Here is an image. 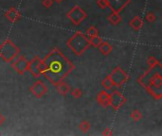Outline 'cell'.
<instances>
[{"instance_id": "16", "label": "cell", "mask_w": 162, "mask_h": 136, "mask_svg": "<svg viewBox=\"0 0 162 136\" xmlns=\"http://www.w3.org/2000/svg\"><path fill=\"white\" fill-rule=\"evenodd\" d=\"M99 51L103 55V56H108L109 54H111V52L113 51V45L111 43H109L108 42H103L98 47Z\"/></svg>"}, {"instance_id": "18", "label": "cell", "mask_w": 162, "mask_h": 136, "mask_svg": "<svg viewBox=\"0 0 162 136\" xmlns=\"http://www.w3.org/2000/svg\"><path fill=\"white\" fill-rule=\"evenodd\" d=\"M102 85L103 89L106 90V91L112 90V88L114 87V84H113V81H112V79H111V77H110L109 75L106 76L102 81Z\"/></svg>"}, {"instance_id": "24", "label": "cell", "mask_w": 162, "mask_h": 136, "mask_svg": "<svg viewBox=\"0 0 162 136\" xmlns=\"http://www.w3.org/2000/svg\"><path fill=\"white\" fill-rule=\"evenodd\" d=\"M160 63L161 62L158 60H156L155 57H153V56L148 57V59H147V64H148V66H156V65L160 64Z\"/></svg>"}, {"instance_id": "12", "label": "cell", "mask_w": 162, "mask_h": 136, "mask_svg": "<svg viewBox=\"0 0 162 136\" xmlns=\"http://www.w3.org/2000/svg\"><path fill=\"white\" fill-rule=\"evenodd\" d=\"M97 102L103 108H107L110 105V94L106 90H102L101 92L97 95Z\"/></svg>"}, {"instance_id": "25", "label": "cell", "mask_w": 162, "mask_h": 136, "mask_svg": "<svg viewBox=\"0 0 162 136\" xmlns=\"http://www.w3.org/2000/svg\"><path fill=\"white\" fill-rule=\"evenodd\" d=\"M145 19L149 23H154L156 20V15L153 13V11H149L145 14Z\"/></svg>"}, {"instance_id": "13", "label": "cell", "mask_w": 162, "mask_h": 136, "mask_svg": "<svg viewBox=\"0 0 162 136\" xmlns=\"http://www.w3.org/2000/svg\"><path fill=\"white\" fill-rule=\"evenodd\" d=\"M5 17L10 22V23H16L21 19V13L20 11L14 8V7H10L5 11Z\"/></svg>"}, {"instance_id": "20", "label": "cell", "mask_w": 162, "mask_h": 136, "mask_svg": "<svg viewBox=\"0 0 162 136\" xmlns=\"http://www.w3.org/2000/svg\"><path fill=\"white\" fill-rule=\"evenodd\" d=\"M91 128V125L88 121H86V120H83L80 124H79V129L82 132L85 133V132H87Z\"/></svg>"}, {"instance_id": "21", "label": "cell", "mask_w": 162, "mask_h": 136, "mask_svg": "<svg viewBox=\"0 0 162 136\" xmlns=\"http://www.w3.org/2000/svg\"><path fill=\"white\" fill-rule=\"evenodd\" d=\"M130 117H131V119L134 120L135 122H137V121H139V120L142 119V112L136 109V110H134L133 111H131Z\"/></svg>"}, {"instance_id": "4", "label": "cell", "mask_w": 162, "mask_h": 136, "mask_svg": "<svg viewBox=\"0 0 162 136\" xmlns=\"http://www.w3.org/2000/svg\"><path fill=\"white\" fill-rule=\"evenodd\" d=\"M19 54V47L10 39L5 40L0 44V58L5 62L10 63L16 57H18Z\"/></svg>"}, {"instance_id": "9", "label": "cell", "mask_w": 162, "mask_h": 136, "mask_svg": "<svg viewBox=\"0 0 162 136\" xmlns=\"http://www.w3.org/2000/svg\"><path fill=\"white\" fill-rule=\"evenodd\" d=\"M126 97L118 90H114L110 94V107H112L115 111L120 110L125 103H126Z\"/></svg>"}, {"instance_id": "11", "label": "cell", "mask_w": 162, "mask_h": 136, "mask_svg": "<svg viewBox=\"0 0 162 136\" xmlns=\"http://www.w3.org/2000/svg\"><path fill=\"white\" fill-rule=\"evenodd\" d=\"M108 8L114 13H121V11L131 3V0H107Z\"/></svg>"}, {"instance_id": "17", "label": "cell", "mask_w": 162, "mask_h": 136, "mask_svg": "<svg viewBox=\"0 0 162 136\" xmlns=\"http://www.w3.org/2000/svg\"><path fill=\"white\" fill-rule=\"evenodd\" d=\"M107 20L113 26H117V25H118L122 22V16L120 15V13L112 11V13L107 17Z\"/></svg>"}, {"instance_id": "27", "label": "cell", "mask_w": 162, "mask_h": 136, "mask_svg": "<svg viewBox=\"0 0 162 136\" xmlns=\"http://www.w3.org/2000/svg\"><path fill=\"white\" fill-rule=\"evenodd\" d=\"M53 0H43L42 1V4L44 6L46 9H49L52 5H53Z\"/></svg>"}, {"instance_id": "14", "label": "cell", "mask_w": 162, "mask_h": 136, "mask_svg": "<svg viewBox=\"0 0 162 136\" xmlns=\"http://www.w3.org/2000/svg\"><path fill=\"white\" fill-rule=\"evenodd\" d=\"M129 26H130L134 30L139 31L144 26V21L140 16L137 15V16H135L134 18H132L130 21H129Z\"/></svg>"}, {"instance_id": "7", "label": "cell", "mask_w": 162, "mask_h": 136, "mask_svg": "<svg viewBox=\"0 0 162 136\" xmlns=\"http://www.w3.org/2000/svg\"><path fill=\"white\" fill-rule=\"evenodd\" d=\"M10 66L13 67V69L18 74V75H24L28 71V66H29V61L25 56L21 55L10 62Z\"/></svg>"}, {"instance_id": "1", "label": "cell", "mask_w": 162, "mask_h": 136, "mask_svg": "<svg viewBox=\"0 0 162 136\" xmlns=\"http://www.w3.org/2000/svg\"><path fill=\"white\" fill-rule=\"evenodd\" d=\"M43 76L55 86L66 78L75 68V65L69 61L58 48H53L42 60Z\"/></svg>"}, {"instance_id": "30", "label": "cell", "mask_w": 162, "mask_h": 136, "mask_svg": "<svg viewBox=\"0 0 162 136\" xmlns=\"http://www.w3.org/2000/svg\"><path fill=\"white\" fill-rule=\"evenodd\" d=\"M54 2H56V3H58V4H60V3H62V2H64V0H53Z\"/></svg>"}, {"instance_id": "6", "label": "cell", "mask_w": 162, "mask_h": 136, "mask_svg": "<svg viewBox=\"0 0 162 136\" xmlns=\"http://www.w3.org/2000/svg\"><path fill=\"white\" fill-rule=\"evenodd\" d=\"M67 17L74 26H79L87 17V13L79 5H75L67 13Z\"/></svg>"}, {"instance_id": "22", "label": "cell", "mask_w": 162, "mask_h": 136, "mask_svg": "<svg viewBox=\"0 0 162 136\" xmlns=\"http://www.w3.org/2000/svg\"><path fill=\"white\" fill-rule=\"evenodd\" d=\"M85 35L87 36L88 38H91V37L97 36V35H99V30H98V28H97L96 27H94V26H90V27L87 28V30H86Z\"/></svg>"}, {"instance_id": "8", "label": "cell", "mask_w": 162, "mask_h": 136, "mask_svg": "<svg viewBox=\"0 0 162 136\" xmlns=\"http://www.w3.org/2000/svg\"><path fill=\"white\" fill-rule=\"evenodd\" d=\"M28 71L36 78L43 76V64L40 57L35 56L30 62H29Z\"/></svg>"}, {"instance_id": "2", "label": "cell", "mask_w": 162, "mask_h": 136, "mask_svg": "<svg viewBox=\"0 0 162 136\" xmlns=\"http://www.w3.org/2000/svg\"><path fill=\"white\" fill-rule=\"evenodd\" d=\"M161 67V63L156 66H149L148 69L137 78V82L156 100H159L162 97Z\"/></svg>"}, {"instance_id": "23", "label": "cell", "mask_w": 162, "mask_h": 136, "mask_svg": "<svg viewBox=\"0 0 162 136\" xmlns=\"http://www.w3.org/2000/svg\"><path fill=\"white\" fill-rule=\"evenodd\" d=\"M70 94H71V96L74 98L79 99V98H81L83 96V91L80 88H74L73 90L70 91Z\"/></svg>"}, {"instance_id": "15", "label": "cell", "mask_w": 162, "mask_h": 136, "mask_svg": "<svg viewBox=\"0 0 162 136\" xmlns=\"http://www.w3.org/2000/svg\"><path fill=\"white\" fill-rule=\"evenodd\" d=\"M55 87H56L57 92H58L60 95L64 96H66L68 94H69L70 91H71L70 86H69L66 81H60L59 83H57V84L55 85Z\"/></svg>"}, {"instance_id": "5", "label": "cell", "mask_w": 162, "mask_h": 136, "mask_svg": "<svg viewBox=\"0 0 162 136\" xmlns=\"http://www.w3.org/2000/svg\"><path fill=\"white\" fill-rule=\"evenodd\" d=\"M109 76L113 81L114 87H116V88L122 87L123 84H125L129 81V75L121 66L115 67Z\"/></svg>"}, {"instance_id": "26", "label": "cell", "mask_w": 162, "mask_h": 136, "mask_svg": "<svg viewBox=\"0 0 162 136\" xmlns=\"http://www.w3.org/2000/svg\"><path fill=\"white\" fill-rule=\"evenodd\" d=\"M97 5L101 9H106L108 8V2L107 0H97Z\"/></svg>"}, {"instance_id": "3", "label": "cell", "mask_w": 162, "mask_h": 136, "mask_svg": "<svg viewBox=\"0 0 162 136\" xmlns=\"http://www.w3.org/2000/svg\"><path fill=\"white\" fill-rule=\"evenodd\" d=\"M68 47L77 56H82L90 47L89 39L82 31L75 32L67 41Z\"/></svg>"}, {"instance_id": "10", "label": "cell", "mask_w": 162, "mask_h": 136, "mask_svg": "<svg viewBox=\"0 0 162 136\" xmlns=\"http://www.w3.org/2000/svg\"><path fill=\"white\" fill-rule=\"evenodd\" d=\"M29 91L36 98H42L47 95L48 88L42 81H37L30 86Z\"/></svg>"}, {"instance_id": "19", "label": "cell", "mask_w": 162, "mask_h": 136, "mask_svg": "<svg viewBox=\"0 0 162 136\" xmlns=\"http://www.w3.org/2000/svg\"><path fill=\"white\" fill-rule=\"evenodd\" d=\"M89 39V43L91 47H97L98 48L99 45L102 43V38L100 36V35H97V36H94V37H91V38H88Z\"/></svg>"}, {"instance_id": "29", "label": "cell", "mask_w": 162, "mask_h": 136, "mask_svg": "<svg viewBox=\"0 0 162 136\" xmlns=\"http://www.w3.org/2000/svg\"><path fill=\"white\" fill-rule=\"evenodd\" d=\"M4 122H5V116L2 115L1 112H0V126H1V125H3Z\"/></svg>"}, {"instance_id": "28", "label": "cell", "mask_w": 162, "mask_h": 136, "mask_svg": "<svg viewBox=\"0 0 162 136\" xmlns=\"http://www.w3.org/2000/svg\"><path fill=\"white\" fill-rule=\"evenodd\" d=\"M102 135H104V136H111V135H113V131H112V130L111 129H105V130H103V131H102Z\"/></svg>"}]
</instances>
